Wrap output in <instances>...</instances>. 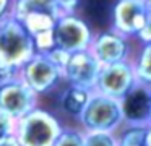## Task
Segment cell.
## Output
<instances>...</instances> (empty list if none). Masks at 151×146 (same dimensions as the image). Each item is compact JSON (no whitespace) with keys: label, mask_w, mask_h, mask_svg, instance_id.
Returning a JSON list of instances; mask_svg holds the SVG:
<instances>
[{"label":"cell","mask_w":151,"mask_h":146,"mask_svg":"<svg viewBox=\"0 0 151 146\" xmlns=\"http://www.w3.org/2000/svg\"><path fill=\"white\" fill-rule=\"evenodd\" d=\"M36 54L24 26L10 13L0 19V81L18 76V70Z\"/></svg>","instance_id":"obj_1"},{"label":"cell","mask_w":151,"mask_h":146,"mask_svg":"<svg viewBox=\"0 0 151 146\" xmlns=\"http://www.w3.org/2000/svg\"><path fill=\"white\" fill-rule=\"evenodd\" d=\"M83 132H111L117 133L124 127V114L120 99L93 91L88 104L78 117Z\"/></svg>","instance_id":"obj_2"},{"label":"cell","mask_w":151,"mask_h":146,"mask_svg":"<svg viewBox=\"0 0 151 146\" xmlns=\"http://www.w3.org/2000/svg\"><path fill=\"white\" fill-rule=\"evenodd\" d=\"M62 128L55 115L36 107L15 122L13 135L21 146H52Z\"/></svg>","instance_id":"obj_3"},{"label":"cell","mask_w":151,"mask_h":146,"mask_svg":"<svg viewBox=\"0 0 151 146\" xmlns=\"http://www.w3.org/2000/svg\"><path fill=\"white\" fill-rule=\"evenodd\" d=\"M93 32L89 23H86L76 13L73 15H60L54 28V41L55 47L63 49L68 54L89 49L93 41Z\"/></svg>","instance_id":"obj_4"},{"label":"cell","mask_w":151,"mask_h":146,"mask_svg":"<svg viewBox=\"0 0 151 146\" xmlns=\"http://www.w3.org/2000/svg\"><path fill=\"white\" fill-rule=\"evenodd\" d=\"M37 97L39 94H36L18 76H15L0 83V112L17 122L36 109Z\"/></svg>","instance_id":"obj_5"},{"label":"cell","mask_w":151,"mask_h":146,"mask_svg":"<svg viewBox=\"0 0 151 146\" xmlns=\"http://www.w3.org/2000/svg\"><path fill=\"white\" fill-rule=\"evenodd\" d=\"M18 78L36 94H44L62 80V71L47 57V54L36 52L18 70Z\"/></svg>","instance_id":"obj_6"},{"label":"cell","mask_w":151,"mask_h":146,"mask_svg":"<svg viewBox=\"0 0 151 146\" xmlns=\"http://www.w3.org/2000/svg\"><path fill=\"white\" fill-rule=\"evenodd\" d=\"M146 19V0H115L111 15V29L127 39L137 37Z\"/></svg>","instance_id":"obj_7"},{"label":"cell","mask_w":151,"mask_h":146,"mask_svg":"<svg viewBox=\"0 0 151 146\" xmlns=\"http://www.w3.org/2000/svg\"><path fill=\"white\" fill-rule=\"evenodd\" d=\"M135 83H137V80H135L132 62L124 60L117 62V63L102 65L98 75L94 91L106 94L109 97L120 99L135 86Z\"/></svg>","instance_id":"obj_8"},{"label":"cell","mask_w":151,"mask_h":146,"mask_svg":"<svg viewBox=\"0 0 151 146\" xmlns=\"http://www.w3.org/2000/svg\"><path fill=\"white\" fill-rule=\"evenodd\" d=\"M102 65L89 52V49L70 54L65 67L62 68V80L72 86H80L85 89L94 91L98 75Z\"/></svg>","instance_id":"obj_9"},{"label":"cell","mask_w":151,"mask_h":146,"mask_svg":"<svg viewBox=\"0 0 151 146\" xmlns=\"http://www.w3.org/2000/svg\"><path fill=\"white\" fill-rule=\"evenodd\" d=\"M120 107H122V114H124V125H130V127L150 125L151 88L135 83V86L125 96L120 97Z\"/></svg>","instance_id":"obj_10"},{"label":"cell","mask_w":151,"mask_h":146,"mask_svg":"<svg viewBox=\"0 0 151 146\" xmlns=\"http://www.w3.org/2000/svg\"><path fill=\"white\" fill-rule=\"evenodd\" d=\"M89 52L96 57V60L101 65L117 63V62L128 60L130 54V44L128 39L117 34L112 29L98 32L93 36Z\"/></svg>","instance_id":"obj_11"},{"label":"cell","mask_w":151,"mask_h":146,"mask_svg":"<svg viewBox=\"0 0 151 146\" xmlns=\"http://www.w3.org/2000/svg\"><path fill=\"white\" fill-rule=\"evenodd\" d=\"M91 94H93V91H89V89L68 84V88L63 91L62 97H60L62 109L65 110L68 115L78 117L80 114H81V110L85 109V106L88 104Z\"/></svg>","instance_id":"obj_12"},{"label":"cell","mask_w":151,"mask_h":146,"mask_svg":"<svg viewBox=\"0 0 151 146\" xmlns=\"http://www.w3.org/2000/svg\"><path fill=\"white\" fill-rule=\"evenodd\" d=\"M34 12L49 13V15L55 16V18H59L62 15L54 0H15L13 5H12L10 15L15 16L17 19H21L24 15L34 13Z\"/></svg>","instance_id":"obj_13"},{"label":"cell","mask_w":151,"mask_h":146,"mask_svg":"<svg viewBox=\"0 0 151 146\" xmlns=\"http://www.w3.org/2000/svg\"><path fill=\"white\" fill-rule=\"evenodd\" d=\"M85 13V21H91L93 24H106L111 21L112 15V6L114 2L112 0H81L80 2Z\"/></svg>","instance_id":"obj_14"},{"label":"cell","mask_w":151,"mask_h":146,"mask_svg":"<svg viewBox=\"0 0 151 146\" xmlns=\"http://www.w3.org/2000/svg\"><path fill=\"white\" fill-rule=\"evenodd\" d=\"M132 67L137 83L151 88V44H141V49Z\"/></svg>","instance_id":"obj_15"},{"label":"cell","mask_w":151,"mask_h":146,"mask_svg":"<svg viewBox=\"0 0 151 146\" xmlns=\"http://www.w3.org/2000/svg\"><path fill=\"white\" fill-rule=\"evenodd\" d=\"M125 130L117 135V146H145V132L146 127L124 125Z\"/></svg>","instance_id":"obj_16"},{"label":"cell","mask_w":151,"mask_h":146,"mask_svg":"<svg viewBox=\"0 0 151 146\" xmlns=\"http://www.w3.org/2000/svg\"><path fill=\"white\" fill-rule=\"evenodd\" d=\"M52 146H85V132L78 128H62Z\"/></svg>","instance_id":"obj_17"},{"label":"cell","mask_w":151,"mask_h":146,"mask_svg":"<svg viewBox=\"0 0 151 146\" xmlns=\"http://www.w3.org/2000/svg\"><path fill=\"white\" fill-rule=\"evenodd\" d=\"M85 146H117V133L85 132Z\"/></svg>","instance_id":"obj_18"},{"label":"cell","mask_w":151,"mask_h":146,"mask_svg":"<svg viewBox=\"0 0 151 146\" xmlns=\"http://www.w3.org/2000/svg\"><path fill=\"white\" fill-rule=\"evenodd\" d=\"M46 54H47V57H49L50 60H52L54 63H55L57 67L60 68V71H62V68L65 67L67 60H68V57H70L68 52L63 50V49H59V47L50 49V50H49V52H46Z\"/></svg>","instance_id":"obj_19"},{"label":"cell","mask_w":151,"mask_h":146,"mask_svg":"<svg viewBox=\"0 0 151 146\" xmlns=\"http://www.w3.org/2000/svg\"><path fill=\"white\" fill-rule=\"evenodd\" d=\"M13 132H15V120L0 112V140L13 135Z\"/></svg>","instance_id":"obj_20"},{"label":"cell","mask_w":151,"mask_h":146,"mask_svg":"<svg viewBox=\"0 0 151 146\" xmlns=\"http://www.w3.org/2000/svg\"><path fill=\"white\" fill-rule=\"evenodd\" d=\"M54 2H55L57 8L60 10L62 15H73L80 8V2L81 0H54Z\"/></svg>","instance_id":"obj_21"},{"label":"cell","mask_w":151,"mask_h":146,"mask_svg":"<svg viewBox=\"0 0 151 146\" xmlns=\"http://www.w3.org/2000/svg\"><path fill=\"white\" fill-rule=\"evenodd\" d=\"M137 39L141 44H151V16L148 15V19L145 23V26L141 28V31L138 32Z\"/></svg>","instance_id":"obj_22"},{"label":"cell","mask_w":151,"mask_h":146,"mask_svg":"<svg viewBox=\"0 0 151 146\" xmlns=\"http://www.w3.org/2000/svg\"><path fill=\"white\" fill-rule=\"evenodd\" d=\"M12 5H13V2H12V0H0V19L4 18L5 15H8V13H10Z\"/></svg>","instance_id":"obj_23"},{"label":"cell","mask_w":151,"mask_h":146,"mask_svg":"<svg viewBox=\"0 0 151 146\" xmlns=\"http://www.w3.org/2000/svg\"><path fill=\"white\" fill-rule=\"evenodd\" d=\"M0 146H21V145L18 143V140L15 138V135H10V136H7V138L0 140Z\"/></svg>","instance_id":"obj_24"},{"label":"cell","mask_w":151,"mask_h":146,"mask_svg":"<svg viewBox=\"0 0 151 146\" xmlns=\"http://www.w3.org/2000/svg\"><path fill=\"white\" fill-rule=\"evenodd\" d=\"M145 146H151V125H146V132H145Z\"/></svg>","instance_id":"obj_25"},{"label":"cell","mask_w":151,"mask_h":146,"mask_svg":"<svg viewBox=\"0 0 151 146\" xmlns=\"http://www.w3.org/2000/svg\"><path fill=\"white\" fill-rule=\"evenodd\" d=\"M146 6H148V15L151 16V0H146Z\"/></svg>","instance_id":"obj_26"},{"label":"cell","mask_w":151,"mask_h":146,"mask_svg":"<svg viewBox=\"0 0 151 146\" xmlns=\"http://www.w3.org/2000/svg\"><path fill=\"white\" fill-rule=\"evenodd\" d=\"M150 125H151V112H150Z\"/></svg>","instance_id":"obj_27"},{"label":"cell","mask_w":151,"mask_h":146,"mask_svg":"<svg viewBox=\"0 0 151 146\" xmlns=\"http://www.w3.org/2000/svg\"><path fill=\"white\" fill-rule=\"evenodd\" d=\"M0 83H2V81H0Z\"/></svg>","instance_id":"obj_28"}]
</instances>
